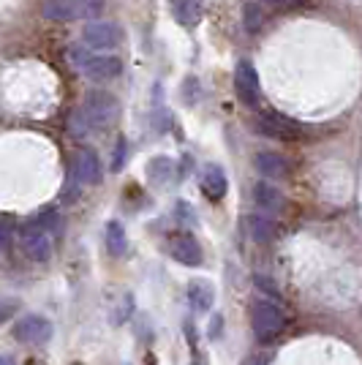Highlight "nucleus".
Returning a JSON list of instances; mask_svg holds the SVG:
<instances>
[{"label": "nucleus", "instance_id": "25", "mask_svg": "<svg viewBox=\"0 0 362 365\" xmlns=\"http://www.w3.org/2000/svg\"><path fill=\"white\" fill-rule=\"evenodd\" d=\"M16 308H19V303H16V300H0V324L11 319V317L16 314Z\"/></svg>", "mask_w": 362, "mask_h": 365}, {"label": "nucleus", "instance_id": "5", "mask_svg": "<svg viewBox=\"0 0 362 365\" xmlns=\"http://www.w3.org/2000/svg\"><path fill=\"white\" fill-rule=\"evenodd\" d=\"M169 254L175 262H180L185 267H199L205 262V251L199 240L191 235V232H175L169 235Z\"/></svg>", "mask_w": 362, "mask_h": 365}, {"label": "nucleus", "instance_id": "20", "mask_svg": "<svg viewBox=\"0 0 362 365\" xmlns=\"http://www.w3.org/2000/svg\"><path fill=\"white\" fill-rule=\"evenodd\" d=\"M148 175H150L152 182H166L172 175H175V164H172V158H166V155L152 158L150 164H148Z\"/></svg>", "mask_w": 362, "mask_h": 365}, {"label": "nucleus", "instance_id": "2", "mask_svg": "<svg viewBox=\"0 0 362 365\" xmlns=\"http://www.w3.org/2000/svg\"><path fill=\"white\" fill-rule=\"evenodd\" d=\"M251 327H254V335L262 344H270L278 335L286 330V314L281 305H275V300H264V297H257L251 303Z\"/></svg>", "mask_w": 362, "mask_h": 365}, {"label": "nucleus", "instance_id": "12", "mask_svg": "<svg viewBox=\"0 0 362 365\" xmlns=\"http://www.w3.org/2000/svg\"><path fill=\"white\" fill-rule=\"evenodd\" d=\"M199 185H202V194L210 199V202H221V199L227 197V191H229L227 175H224V169L215 167V164L205 169V175H202Z\"/></svg>", "mask_w": 362, "mask_h": 365}, {"label": "nucleus", "instance_id": "8", "mask_svg": "<svg viewBox=\"0 0 362 365\" xmlns=\"http://www.w3.org/2000/svg\"><path fill=\"white\" fill-rule=\"evenodd\" d=\"M22 248H25V254L33 259V262H49L52 257V240H49V235H46L44 229H38L33 221H28L25 227H22Z\"/></svg>", "mask_w": 362, "mask_h": 365}, {"label": "nucleus", "instance_id": "3", "mask_svg": "<svg viewBox=\"0 0 362 365\" xmlns=\"http://www.w3.org/2000/svg\"><path fill=\"white\" fill-rule=\"evenodd\" d=\"M79 109L85 112V118H88V123H90L93 128H104V125H109V123L118 118L120 104H118V98H115L112 93L93 91V93H88L85 104Z\"/></svg>", "mask_w": 362, "mask_h": 365}, {"label": "nucleus", "instance_id": "11", "mask_svg": "<svg viewBox=\"0 0 362 365\" xmlns=\"http://www.w3.org/2000/svg\"><path fill=\"white\" fill-rule=\"evenodd\" d=\"M254 202H257L262 210H267V213H281V210L286 207L284 191L275 188V185L267 180H259L257 185H254Z\"/></svg>", "mask_w": 362, "mask_h": 365}, {"label": "nucleus", "instance_id": "17", "mask_svg": "<svg viewBox=\"0 0 362 365\" xmlns=\"http://www.w3.org/2000/svg\"><path fill=\"white\" fill-rule=\"evenodd\" d=\"M106 251L112 257H123L128 251V237H125V229L120 221H109L106 224Z\"/></svg>", "mask_w": 362, "mask_h": 365}, {"label": "nucleus", "instance_id": "29", "mask_svg": "<svg viewBox=\"0 0 362 365\" xmlns=\"http://www.w3.org/2000/svg\"><path fill=\"white\" fill-rule=\"evenodd\" d=\"M28 365H44L41 360H28Z\"/></svg>", "mask_w": 362, "mask_h": 365}, {"label": "nucleus", "instance_id": "15", "mask_svg": "<svg viewBox=\"0 0 362 365\" xmlns=\"http://www.w3.org/2000/svg\"><path fill=\"white\" fill-rule=\"evenodd\" d=\"M185 294H188V303L194 305L197 311H210L212 303H215V289H212L207 281H202V278L191 281Z\"/></svg>", "mask_w": 362, "mask_h": 365}, {"label": "nucleus", "instance_id": "19", "mask_svg": "<svg viewBox=\"0 0 362 365\" xmlns=\"http://www.w3.org/2000/svg\"><path fill=\"white\" fill-rule=\"evenodd\" d=\"M44 16L52 22H66V19H74L76 6L74 0H46L44 3Z\"/></svg>", "mask_w": 362, "mask_h": 365}, {"label": "nucleus", "instance_id": "22", "mask_svg": "<svg viewBox=\"0 0 362 365\" xmlns=\"http://www.w3.org/2000/svg\"><path fill=\"white\" fill-rule=\"evenodd\" d=\"M68 131L74 134V137H88L93 131V125L88 123V118H85V112L76 107L74 112H71V118H68Z\"/></svg>", "mask_w": 362, "mask_h": 365}, {"label": "nucleus", "instance_id": "21", "mask_svg": "<svg viewBox=\"0 0 362 365\" xmlns=\"http://www.w3.org/2000/svg\"><path fill=\"white\" fill-rule=\"evenodd\" d=\"M74 6H76V16H82V19H98V16L104 14L106 0H74Z\"/></svg>", "mask_w": 362, "mask_h": 365}, {"label": "nucleus", "instance_id": "7", "mask_svg": "<svg viewBox=\"0 0 362 365\" xmlns=\"http://www.w3.org/2000/svg\"><path fill=\"white\" fill-rule=\"evenodd\" d=\"M234 91H237V96H240V101L245 107L254 109L259 104L262 88H259V74L251 61H240L234 66Z\"/></svg>", "mask_w": 362, "mask_h": 365}, {"label": "nucleus", "instance_id": "6", "mask_svg": "<svg viewBox=\"0 0 362 365\" xmlns=\"http://www.w3.org/2000/svg\"><path fill=\"white\" fill-rule=\"evenodd\" d=\"M14 338L19 344H31V346H41L52 338V322L38 314H28L14 324Z\"/></svg>", "mask_w": 362, "mask_h": 365}, {"label": "nucleus", "instance_id": "26", "mask_svg": "<svg viewBox=\"0 0 362 365\" xmlns=\"http://www.w3.org/2000/svg\"><path fill=\"white\" fill-rule=\"evenodd\" d=\"M254 281H257V287H259L262 292H267V294H272V297H278V289L272 287V281H267V278H262V275H257Z\"/></svg>", "mask_w": 362, "mask_h": 365}, {"label": "nucleus", "instance_id": "14", "mask_svg": "<svg viewBox=\"0 0 362 365\" xmlns=\"http://www.w3.org/2000/svg\"><path fill=\"white\" fill-rule=\"evenodd\" d=\"M248 235H251V240L254 243H272L275 240V235H278V227H275V221L267 218L264 213H254L248 215Z\"/></svg>", "mask_w": 362, "mask_h": 365}, {"label": "nucleus", "instance_id": "27", "mask_svg": "<svg viewBox=\"0 0 362 365\" xmlns=\"http://www.w3.org/2000/svg\"><path fill=\"white\" fill-rule=\"evenodd\" d=\"M9 237H11V232L0 224V248H3V245H9Z\"/></svg>", "mask_w": 362, "mask_h": 365}, {"label": "nucleus", "instance_id": "23", "mask_svg": "<svg viewBox=\"0 0 362 365\" xmlns=\"http://www.w3.org/2000/svg\"><path fill=\"white\" fill-rule=\"evenodd\" d=\"M302 3H305V0H262V6L270 9V11H275V14L291 11V9H297V6H302Z\"/></svg>", "mask_w": 362, "mask_h": 365}, {"label": "nucleus", "instance_id": "13", "mask_svg": "<svg viewBox=\"0 0 362 365\" xmlns=\"http://www.w3.org/2000/svg\"><path fill=\"white\" fill-rule=\"evenodd\" d=\"M259 128H262V134L275 139L297 137V125L291 120H286V118H281V115H264V118H259Z\"/></svg>", "mask_w": 362, "mask_h": 365}, {"label": "nucleus", "instance_id": "10", "mask_svg": "<svg viewBox=\"0 0 362 365\" xmlns=\"http://www.w3.org/2000/svg\"><path fill=\"white\" fill-rule=\"evenodd\" d=\"M254 167H257L259 175H264V178H275V180H284L291 175V164L286 161V155H281V153L275 150H262L254 158Z\"/></svg>", "mask_w": 362, "mask_h": 365}, {"label": "nucleus", "instance_id": "9", "mask_svg": "<svg viewBox=\"0 0 362 365\" xmlns=\"http://www.w3.org/2000/svg\"><path fill=\"white\" fill-rule=\"evenodd\" d=\"M74 180L82 185H95L101 182V161L90 148H82L74 155Z\"/></svg>", "mask_w": 362, "mask_h": 365}, {"label": "nucleus", "instance_id": "16", "mask_svg": "<svg viewBox=\"0 0 362 365\" xmlns=\"http://www.w3.org/2000/svg\"><path fill=\"white\" fill-rule=\"evenodd\" d=\"M242 25H245V31L251 33V36H257V33L264 31V25H267V11H264V6H262V3H245V6H242Z\"/></svg>", "mask_w": 362, "mask_h": 365}, {"label": "nucleus", "instance_id": "4", "mask_svg": "<svg viewBox=\"0 0 362 365\" xmlns=\"http://www.w3.org/2000/svg\"><path fill=\"white\" fill-rule=\"evenodd\" d=\"M82 41L88 49H115L125 41V31L115 22H104V19H93L82 28Z\"/></svg>", "mask_w": 362, "mask_h": 365}, {"label": "nucleus", "instance_id": "30", "mask_svg": "<svg viewBox=\"0 0 362 365\" xmlns=\"http://www.w3.org/2000/svg\"><path fill=\"white\" fill-rule=\"evenodd\" d=\"M194 365H197V363H194Z\"/></svg>", "mask_w": 362, "mask_h": 365}, {"label": "nucleus", "instance_id": "28", "mask_svg": "<svg viewBox=\"0 0 362 365\" xmlns=\"http://www.w3.org/2000/svg\"><path fill=\"white\" fill-rule=\"evenodd\" d=\"M0 365H14V360L11 357H0Z\"/></svg>", "mask_w": 362, "mask_h": 365}, {"label": "nucleus", "instance_id": "18", "mask_svg": "<svg viewBox=\"0 0 362 365\" xmlns=\"http://www.w3.org/2000/svg\"><path fill=\"white\" fill-rule=\"evenodd\" d=\"M175 16L185 28H197L202 19V0H175Z\"/></svg>", "mask_w": 362, "mask_h": 365}, {"label": "nucleus", "instance_id": "24", "mask_svg": "<svg viewBox=\"0 0 362 365\" xmlns=\"http://www.w3.org/2000/svg\"><path fill=\"white\" fill-rule=\"evenodd\" d=\"M125 158H128V142L125 137L118 139V145H115V161H112V172H120L125 167Z\"/></svg>", "mask_w": 362, "mask_h": 365}, {"label": "nucleus", "instance_id": "1", "mask_svg": "<svg viewBox=\"0 0 362 365\" xmlns=\"http://www.w3.org/2000/svg\"><path fill=\"white\" fill-rule=\"evenodd\" d=\"M68 58L93 82H109V79H118L123 74V61L118 55H93L85 44L71 46Z\"/></svg>", "mask_w": 362, "mask_h": 365}]
</instances>
